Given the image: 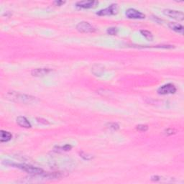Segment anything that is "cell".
Here are the masks:
<instances>
[{
    "label": "cell",
    "mask_w": 184,
    "mask_h": 184,
    "mask_svg": "<svg viewBox=\"0 0 184 184\" xmlns=\"http://www.w3.org/2000/svg\"><path fill=\"white\" fill-rule=\"evenodd\" d=\"M8 98H10L12 100L14 101L24 103V104H30L35 101V97H31V96L25 95V94H17L16 92H9L7 94Z\"/></svg>",
    "instance_id": "cell-1"
},
{
    "label": "cell",
    "mask_w": 184,
    "mask_h": 184,
    "mask_svg": "<svg viewBox=\"0 0 184 184\" xmlns=\"http://www.w3.org/2000/svg\"><path fill=\"white\" fill-rule=\"evenodd\" d=\"M9 165L12 166H16L21 170H23L25 172L32 174L34 176H42L44 173L43 171L41 168H36L31 166L25 165V164H14V163H9Z\"/></svg>",
    "instance_id": "cell-2"
},
{
    "label": "cell",
    "mask_w": 184,
    "mask_h": 184,
    "mask_svg": "<svg viewBox=\"0 0 184 184\" xmlns=\"http://www.w3.org/2000/svg\"><path fill=\"white\" fill-rule=\"evenodd\" d=\"M119 7L117 4H112L107 8L104 9H101L97 12V14L99 16H109V15H114L118 13Z\"/></svg>",
    "instance_id": "cell-3"
},
{
    "label": "cell",
    "mask_w": 184,
    "mask_h": 184,
    "mask_svg": "<svg viewBox=\"0 0 184 184\" xmlns=\"http://www.w3.org/2000/svg\"><path fill=\"white\" fill-rule=\"evenodd\" d=\"M76 29L78 31L83 33H94L96 30L94 26H92V24L87 23V22H81V23H78L76 26Z\"/></svg>",
    "instance_id": "cell-4"
},
{
    "label": "cell",
    "mask_w": 184,
    "mask_h": 184,
    "mask_svg": "<svg viewBox=\"0 0 184 184\" xmlns=\"http://www.w3.org/2000/svg\"><path fill=\"white\" fill-rule=\"evenodd\" d=\"M176 92V88L172 83H168L162 86L158 90V93L161 95L174 94Z\"/></svg>",
    "instance_id": "cell-5"
},
{
    "label": "cell",
    "mask_w": 184,
    "mask_h": 184,
    "mask_svg": "<svg viewBox=\"0 0 184 184\" xmlns=\"http://www.w3.org/2000/svg\"><path fill=\"white\" fill-rule=\"evenodd\" d=\"M163 13L166 16L170 17L171 18L178 19V20L183 21L184 19V14L182 12L177 10H172V9H165Z\"/></svg>",
    "instance_id": "cell-6"
},
{
    "label": "cell",
    "mask_w": 184,
    "mask_h": 184,
    "mask_svg": "<svg viewBox=\"0 0 184 184\" xmlns=\"http://www.w3.org/2000/svg\"><path fill=\"white\" fill-rule=\"evenodd\" d=\"M127 18L129 19H144L145 18V15L141 12H139L134 9H129L126 11Z\"/></svg>",
    "instance_id": "cell-7"
},
{
    "label": "cell",
    "mask_w": 184,
    "mask_h": 184,
    "mask_svg": "<svg viewBox=\"0 0 184 184\" xmlns=\"http://www.w3.org/2000/svg\"><path fill=\"white\" fill-rule=\"evenodd\" d=\"M99 4V2L97 1H81V2H78L76 4L77 7L81 9H90L95 7L97 4Z\"/></svg>",
    "instance_id": "cell-8"
},
{
    "label": "cell",
    "mask_w": 184,
    "mask_h": 184,
    "mask_svg": "<svg viewBox=\"0 0 184 184\" xmlns=\"http://www.w3.org/2000/svg\"><path fill=\"white\" fill-rule=\"evenodd\" d=\"M51 69H50V68H36V69L32 71L31 73L33 76L40 77L48 75Z\"/></svg>",
    "instance_id": "cell-9"
},
{
    "label": "cell",
    "mask_w": 184,
    "mask_h": 184,
    "mask_svg": "<svg viewBox=\"0 0 184 184\" xmlns=\"http://www.w3.org/2000/svg\"><path fill=\"white\" fill-rule=\"evenodd\" d=\"M17 123L20 127H24V128H30L31 127L30 122L24 117H18L17 118Z\"/></svg>",
    "instance_id": "cell-10"
},
{
    "label": "cell",
    "mask_w": 184,
    "mask_h": 184,
    "mask_svg": "<svg viewBox=\"0 0 184 184\" xmlns=\"http://www.w3.org/2000/svg\"><path fill=\"white\" fill-rule=\"evenodd\" d=\"M168 26L171 30L176 32V33L181 34H183V27L180 24L176 23H170Z\"/></svg>",
    "instance_id": "cell-11"
},
{
    "label": "cell",
    "mask_w": 184,
    "mask_h": 184,
    "mask_svg": "<svg viewBox=\"0 0 184 184\" xmlns=\"http://www.w3.org/2000/svg\"><path fill=\"white\" fill-rule=\"evenodd\" d=\"M12 134L10 132L2 130L1 131V137H0V141L2 143H6V142H8L12 139Z\"/></svg>",
    "instance_id": "cell-12"
},
{
    "label": "cell",
    "mask_w": 184,
    "mask_h": 184,
    "mask_svg": "<svg viewBox=\"0 0 184 184\" xmlns=\"http://www.w3.org/2000/svg\"><path fill=\"white\" fill-rule=\"evenodd\" d=\"M140 33L145 38L148 39V40H152L153 39V36L152 35V33L150 31L148 30H141Z\"/></svg>",
    "instance_id": "cell-13"
},
{
    "label": "cell",
    "mask_w": 184,
    "mask_h": 184,
    "mask_svg": "<svg viewBox=\"0 0 184 184\" xmlns=\"http://www.w3.org/2000/svg\"><path fill=\"white\" fill-rule=\"evenodd\" d=\"M137 129L141 132H145L148 129V127L145 124H139L137 126Z\"/></svg>",
    "instance_id": "cell-14"
},
{
    "label": "cell",
    "mask_w": 184,
    "mask_h": 184,
    "mask_svg": "<svg viewBox=\"0 0 184 184\" xmlns=\"http://www.w3.org/2000/svg\"><path fill=\"white\" fill-rule=\"evenodd\" d=\"M117 33V29L116 28H110L107 30V33L110 35H115Z\"/></svg>",
    "instance_id": "cell-15"
},
{
    "label": "cell",
    "mask_w": 184,
    "mask_h": 184,
    "mask_svg": "<svg viewBox=\"0 0 184 184\" xmlns=\"http://www.w3.org/2000/svg\"><path fill=\"white\" fill-rule=\"evenodd\" d=\"M109 129H112L113 130H117V129H118L119 128V126L118 124L117 123H110L109 124Z\"/></svg>",
    "instance_id": "cell-16"
},
{
    "label": "cell",
    "mask_w": 184,
    "mask_h": 184,
    "mask_svg": "<svg viewBox=\"0 0 184 184\" xmlns=\"http://www.w3.org/2000/svg\"><path fill=\"white\" fill-rule=\"evenodd\" d=\"M175 132L176 131L173 129H168L165 131V133L167 134V135H171V134H173L175 133Z\"/></svg>",
    "instance_id": "cell-17"
},
{
    "label": "cell",
    "mask_w": 184,
    "mask_h": 184,
    "mask_svg": "<svg viewBox=\"0 0 184 184\" xmlns=\"http://www.w3.org/2000/svg\"><path fill=\"white\" fill-rule=\"evenodd\" d=\"M80 155H81V156L82 157V158L85 159V160H90V159L92 158V157L91 155H88L83 154V153H81Z\"/></svg>",
    "instance_id": "cell-18"
},
{
    "label": "cell",
    "mask_w": 184,
    "mask_h": 184,
    "mask_svg": "<svg viewBox=\"0 0 184 184\" xmlns=\"http://www.w3.org/2000/svg\"><path fill=\"white\" fill-rule=\"evenodd\" d=\"M54 3L57 4L58 6H61V5H62V4H63L65 3V2H62V1H56V2H54Z\"/></svg>",
    "instance_id": "cell-19"
}]
</instances>
